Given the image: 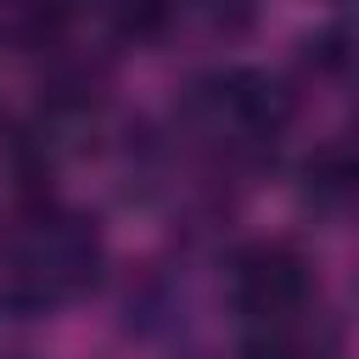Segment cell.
I'll list each match as a JSON object with an SVG mask.
<instances>
[{
  "instance_id": "cell-1",
  "label": "cell",
  "mask_w": 359,
  "mask_h": 359,
  "mask_svg": "<svg viewBox=\"0 0 359 359\" xmlns=\"http://www.w3.org/2000/svg\"><path fill=\"white\" fill-rule=\"evenodd\" d=\"M6 303L56 309L95 286L101 275V230L67 208H34L6 241Z\"/></svg>"
},
{
  "instance_id": "cell-3",
  "label": "cell",
  "mask_w": 359,
  "mask_h": 359,
  "mask_svg": "<svg viewBox=\"0 0 359 359\" xmlns=\"http://www.w3.org/2000/svg\"><path fill=\"white\" fill-rule=\"evenodd\" d=\"M196 112L230 146H252V140H269L286 129L292 95L280 79H269L258 67H230V73H213L208 84H196Z\"/></svg>"
},
{
  "instance_id": "cell-2",
  "label": "cell",
  "mask_w": 359,
  "mask_h": 359,
  "mask_svg": "<svg viewBox=\"0 0 359 359\" xmlns=\"http://www.w3.org/2000/svg\"><path fill=\"white\" fill-rule=\"evenodd\" d=\"M230 297L236 309L264 325V331H286L309 297H314V275H309V258L286 241H258L247 247L236 264H230Z\"/></svg>"
},
{
  "instance_id": "cell-5",
  "label": "cell",
  "mask_w": 359,
  "mask_h": 359,
  "mask_svg": "<svg viewBox=\"0 0 359 359\" xmlns=\"http://www.w3.org/2000/svg\"><path fill=\"white\" fill-rule=\"evenodd\" d=\"M241 359H303V353H297V348H292L280 331H269V337H258V342H252Z\"/></svg>"
},
{
  "instance_id": "cell-4",
  "label": "cell",
  "mask_w": 359,
  "mask_h": 359,
  "mask_svg": "<svg viewBox=\"0 0 359 359\" xmlns=\"http://www.w3.org/2000/svg\"><path fill=\"white\" fill-rule=\"evenodd\" d=\"M174 17V0H62L56 22H90L101 39H151Z\"/></svg>"
}]
</instances>
